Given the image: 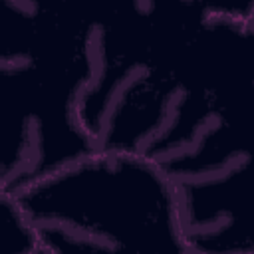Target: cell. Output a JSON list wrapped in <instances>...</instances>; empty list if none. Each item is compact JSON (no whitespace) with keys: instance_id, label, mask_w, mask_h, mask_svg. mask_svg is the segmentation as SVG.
<instances>
[{"instance_id":"1","label":"cell","mask_w":254,"mask_h":254,"mask_svg":"<svg viewBox=\"0 0 254 254\" xmlns=\"http://www.w3.org/2000/svg\"><path fill=\"white\" fill-rule=\"evenodd\" d=\"M14 196L44 254H194L173 179L133 153L95 151Z\"/></svg>"},{"instance_id":"2","label":"cell","mask_w":254,"mask_h":254,"mask_svg":"<svg viewBox=\"0 0 254 254\" xmlns=\"http://www.w3.org/2000/svg\"><path fill=\"white\" fill-rule=\"evenodd\" d=\"M2 196V232L0 254H44L40 238L24 214L14 194L0 190Z\"/></svg>"}]
</instances>
